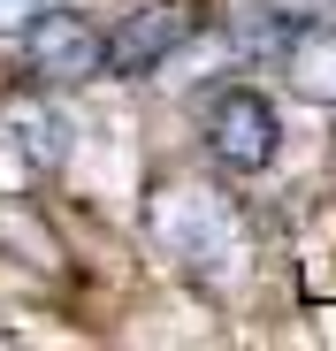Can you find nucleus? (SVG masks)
<instances>
[{"label": "nucleus", "instance_id": "obj_1", "mask_svg": "<svg viewBox=\"0 0 336 351\" xmlns=\"http://www.w3.org/2000/svg\"><path fill=\"white\" fill-rule=\"evenodd\" d=\"M145 221H153V245L176 260L184 275H199V282H230L252 260L245 214L221 191H206V184H160L153 206H145Z\"/></svg>", "mask_w": 336, "mask_h": 351}, {"label": "nucleus", "instance_id": "obj_2", "mask_svg": "<svg viewBox=\"0 0 336 351\" xmlns=\"http://www.w3.org/2000/svg\"><path fill=\"white\" fill-rule=\"evenodd\" d=\"M199 138H206V153L230 176H260L283 153V123H275V107L252 84H214L199 99Z\"/></svg>", "mask_w": 336, "mask_h": 351}, {"label": "nucleus", "instance_id": "obj_3", "mask_svg": "<svg viewBox=\"0 0 336 351\" xmlns=\"http://www.w3.org/2000/svg\"><path fill=\"white\" fill-rule=\"evenodd\" d=\"M23 77L46 84V92L107 77V31L92 16H77V8H31V23H23Z\"/></svg>", "mask_w": 336, "mask_h": 351}, {"label": "nucleus", "instance_id": "obj_4", "mask_svg": "<svg viewBox=\"0 0 336 351\" xmlns=\"http://www.w3.org/2000/svg\"><path fill=\"white\" fill-rule=\"evenodd\" d=\"M206 31V0H138L107 31V77H153L168 53H184Z\"/></svg>", "mask_w": 336, "mask_h": 351}, {"label": "nucleus", "instance_id": "obj_5", "mask_svg": "<svg viewBox=\"0 0 336 351\" xmlns=\"http://www.w3.org/2000/svg\"><path fill=\"white\" fill-rule=\"evenodd\" d=\"M275 62H283L291 92L313 107H336V23L328 16H298L275 31Z\"/></svg>", "mask_w": 336, "mask_h": 351}, {"label": "nucleus", "instance_id": "obj_6", "mask_svg": "<svg viewBox=\"0 0 336 351\" xmlns=\"http://www.w3.org/2000/svg\"><path fill=\"white\" fill-rule=\"evenodd\" d=\"M0 138L16 145V160H23L31 176H46V168H62V160H69V123H62L53 107H38V99L16 107L8 123H0Z\"/></svg>", "mask_w": 336, "mask_h": 351}, {"label": "nucleus", "instance_id": "obj_7", "mask_svg": "<svg viewBox=\"0 0 336 351\" xmlns=\"http://www.w3.org/2000/svg\"><path fill=\"white\" fill-rule=\"evenodd\" d=\"M31 8H46V0H0V23H23Z\"/></svg>", "mask_w": 336, "mask_h": 351}]
</instances>
